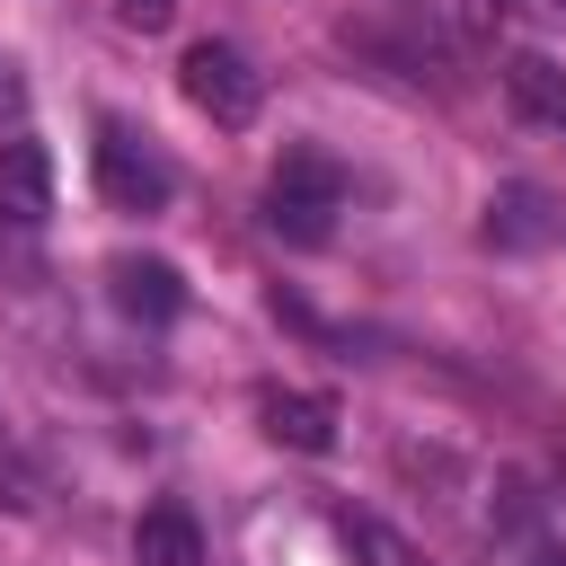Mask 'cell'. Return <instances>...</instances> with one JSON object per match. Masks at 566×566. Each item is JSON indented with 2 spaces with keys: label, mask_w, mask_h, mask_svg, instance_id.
Segmentation results:
<instances>
[{
  "label": "cell",
  "mask_w": 566,
  "mask_h": 566,
  "mask_svg": "<svg viewBox=\"0 0 566 566\" xmlns=\"http://www.w3.org/2000/svg\"><path fill=\"white\" fill-rule=\"evenodd\" d=\"M336 212H345V168H336L327 150L292 142V150L274 159V177H265V221H274V239L318 248V239L336 230Z\"/></svg>",
  "instance_id": "6da1fadb"
},
{
  "label": "cell",
  "mask_w": 566,
  "mask_h": 566,
  "mask_svg": "<svg viewBox=\"0 0 566 566\" xmlns=\"http://www.w3.org/2000/svg\"><path fill=\"white\" fill-rule=\"evenodd\" d=\"M177 88H186V97H195V115H212L221 133L256 124V106H265V80H256V71H248V53H239V44H221V35L186 44V62H177Z\"/></svg>",
  "instance_id": "7a4b0ae2"
},
{
  "label": "cell",
  "mask_w": 566,
  "mask_h": 566,
  "mask_svg": "<svg viewBox=\"0 0 566 566\" xmlns=\"http://www.w3.org/2000/svg\"><path fill=\"white\" fill-rule=\"evenodd\" d=\"M97 195L115 212H159L177 195V168L133 133V124H97Z\"/></svg>",
  "instance_id": "3957f363"
},
{
  "label": "cell",
  "mask_w": 566,
  "mask_h": 566,
  "mask_svg": "<svg viewBox=\"0 0 566 566\" xmlns=\"http://www.w3.org/2000/svg\"><path fill=\"white\" fill-rule=\"evenodd\" d=\"M0 221H18V230H44L53 221V150L35 133H9L0 142Z\"/></svg>",
  "instance_id": "277c9868"
},
{
  "label": "cell",
  "mask_w": 566,
  "mask_h": 566,
  "mask_svg": "<svg viewBox=\"0 0 566 566\" xmlns=\"http://www.w3.org/2000/svg\"><path fill=\"white\" fill-rule=\"evenodd\" d=\"M106 292H115V310L142 318V327H168V318L186 310V274H177L168 256H115V265H106Z\"/></svg>",
  "instance_id": "5b68a950"
},
{
  "label": "cell",
  "mask_w": 566,
  "mask_h": 566,
  "mask_svg": "<svg viewBox=\"0 0 566 566\" xmlns=\"http://www.w3.org/2000/svg\"><path fill=\"white\" fill-rule=\"evenodd\" d=\"M256 416L283 451H336V398H318V389H265Z\"/></svg>",
  "instance_id": "8992f818"
},
{
  "label": "cell",
  "mask_w": 566,
  "mask_h": 566,
  "mask_svg": "<svg viewBox=\"0 0 566 566\" xmlns=\"http://www.w3.org/2000/svg\"><path fill=\"white\" fill-rule=\"evenodd\" d=\"M133 566H203V531L186 504H150L133 522Z\"/></svg>",
  "instance_id": "52a82bcc"
},
{
  "label": "cell",
  "mask_w": 566,
  "mask_h": 566,
  "mask_svg": "<svg viewBox=\"0 0 566 566\" xmlns=\"http://www.w3.org/2000/svg\"><path fill=\"white\" fill-rule=\"evenodd\" d=\"M504 97H513L531 124L566 133V71H557L548 53H513V62H504Z\"/></svg>",
  "instance_id": "ba28073f"
},
{
  "label": "cell",
  "mask_w": 566,
  "mask_h": 566,
  "mask_svg": "<svg viewBox=\"0 0 566 566\" xmlns=\"http://www.w3.org/2000/svg\"><path fill=\"white\" fill-rule=\"evenodd\" d=\"M557 221H548V195H531V186H504L495 203H486V239L495 248H539Z\"/></svg>",
  "instance_id": "9c48e42d"
},
{
  "label": "cell",
  "mask_w": 566,
  "mask_h": 566,
  "mask_svg": "<svg viewBox=\"0 0 566 566\" xmlns=\"http://www.w3.org/2000/svg\"><path fill=\"white\" fill-rule=\"evenodd\" d=\"M336 531H345V548H354V566H424V548H416L407 531H389L380 513H345Z\"/></svg>",
  "instance_id": "30bf717a"
},
{
  "label": "cell",
  "mask_w": 566,
  "mask_h": 566,
  "mask_svg": "<svg viewBox=\"0 0 566 566\" xmlns=\"http://www.w3.org/2000/svg\"><path fill=\"white\" fill-rule=\"evenodd\" d=\"M168 9H177V0H124V18H133L142 35H150V27H168Z\"/></svg>",
  "instance_id": "8fae6325"
},
{
  "label": "cell",
  "mask_w": 566,
  "mask_h": 566,
  "mask_svg": "<svg viewBox=\"0 0 566 566\" xmlns=\"http://www.w3.org/2000/svg\"><path fill=\"white\" fill-rule=\"evenodd\" d=\"M18 106H27V88H18L9 71H0V115H18Z\"/></svg>",
  "instance_id": "7c38bea8"
},
{
  "label": "cell",
  "mask_w": 566,
  "mask_h": 566,
  "mask_svg": "<svg viewBox=\"0 0 566 566\" xmlns=\"http://www.w3.org/2000/svg\"><path fill=\"white\" fill-rule=\"evenodd\" d=\"M531 566H566V548H539V557H531Z\"/></svg>",
  "instance_id": "4fadbf2b"
}]
</instances>
